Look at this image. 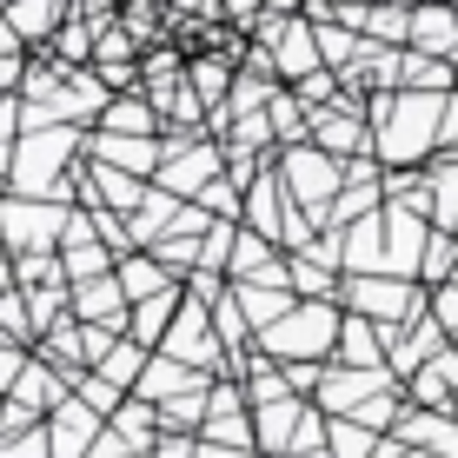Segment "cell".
Wrapping results in <instances>:
<instances>
[{
    "instance_id": "1",
    "label": "cell",
    "mask_w": 458,
    "mask_h": 458,
    "mask_svg": "<svg viewBox=\"0 0 458 458\" xmlns=\"http://www.w3.org/2000/svg\"><path fill=\"white\" fill-rule=\"evenodd\" d=\"M452 93H372V160L378 166H419L438 153Z\"/></svg>"
},
{
    "instance_id": "2",
    "label": "cell",
    "mask_w": 458,
    "mask_h": 458,
    "mask_svg": "<svg viewBox=\"0 0 458 458\" xmlns=\"http://www.w3.org/2000/svg\"><path fill=\"white\" fill-rule=\"evenodd\" d=\"M339 333H345L339 299H299L273 333H259V345L273 366H326V359H339Z\"/></svg>"
},
{
    "instance_id": "3",
    "label": "cell",
    "mask_w": 458,
    "mask_h": 458,
    "mask_svg": "<svg viewBox=\"0 0 458 458\" xmlns=\"http://www.w3.org/2000/svg\"><path fill=\"white\" fill-rule=\"evenodd\" d=\"M67 226H73L67 199H27V193H0V246H7L13 259H27V252H60Z\"/></svg>"
},
{
    "instance_id": "4",
    "label": "cell",
    "mask_w": 458,
    "mask_h": 458,
    "mask_svg": "<svg viewBox=\"0 0 458 458\" xmlns=\"http://www.w3.org/2000/svg\"><path fill=\"white\" fill-rule=\"evenodd\" d=\"M279 186H286L293 207H306L312 219H326V213H333V199L345 193V166L326 147H312V140H306V147L279 153Z\"/></svg>"
},
{
    "instance_id": "5",
    "label": "cell",
    "mask_w": 458,
    "mask_h": 458,
    "mask_svg": "<svg viewBox=\"0 0 458 458\" xmlns=\"http://www.w3.org/2000/svg\"><path fill=\"white\" fill-rule=\"evenodd\" d=\"M345 312H359V319H372V326H386V333H399L405 319H425V299L412 279H392V273H345Z\"/></svg>"
},
{
    "instance_id": "6",
    "label": "cell",
    "mask_w": 458,
    "mask_h": 458,
    "mask_svg": "<svg viewBox=\"0 0 458 458\" xmlns=\"http://www.w3.org/2000/svg\"><path fill=\"white\" fill-rule=\"evenodd\" d=\"M166 359H180V366H193V372H226V345H219V326H213V306L207 299H193L186 293V306H180V319H173V333L160 345Z\"/></svg>"
},
{
    "instance_id": "7",
    "label": "cell",
    "mask_w": 458,
    "mask_h": 458,
    "mask_svg": "<svg viewBox=\"0 0 458 458\" xmlns=\"http://www.w3.org/2000/svg\"><path fill=\"white\" fill-rule=\"evenodd\" d=\"M226 173V147H213V140H166V160H160V193H173V199H199L207 186Z\"/></svg>"
},
{
    "instance_id": "8",
    "label": "cell",
    "mask_w": 458,
    "mask_h": 458,
    "mask_svg": "<svg viewBox=\"0 0 458 458\" xmlns=\"http://www.w3.org/2000/svg\"><path fill=\"white\" fill-rule=\"evenodd\" d=\"M392 392V372H359V366H326V386L312 392V405H319L326 419H359L372 399H386Z\"/></svg>"
},
{
    "instance_id": "9",
    "label": "cell",
    "mask_w": 458,
    "mask_h": 458,
    "mask_svg": "<svg viewBox=\"0 0 458 458\" xmlns=\"http://www.w3.org/2000/svg\"><path fill=\"white\" fill-rule=\"evenodd\" d=\"M412 54L458 67V7L452 0H412Z\"/></svg>"
},
{
    "instance_id": "10",
    "label": "cell",
    "mask_w": 458,
    "mask_h": 458,
    "mask_svg": "<svg viewBox=\"0 0 458 458\" xmlns=\"http://www.w3.org/2000/svg\"><path fill=\"white\" fill-rule=\"evenodd\" d=\"M87 153H93L100 166H120V173H133V180H160L166 140H126V133H100V126H93Z\"/></svg>"
},
{
    "instance_id": "11",
    "label": "cell",
    "mask_w": 458,
    "mask_h": 458,
    "mask_svg": "<svg viewBox=\"0 0 458 458\" xmlns=\"http://www.w3.org/2000/svg\"><path fill=\"white\" fill-rule=\"evenodd\" d=\"M106 438V419L93 412V405L67 399L54 419H47V445H54V458H93V445Z\"/></svg>"
},
{
    "instance_id": "12",
    "label": "cell",
    "mask_w": 458,
    "mask_h": 458,
    "mask_svg": "<svg viewBox=\"0 0 458 458\" xmlns=\"http://www.w3.org/2000/svg\"><path fill=\"white\" fill-rule=\"evenodd\" d=\"M73 319L81 326H133V299L120 293V279L106 273V279H87V286H73Z\"/></svg>"
},
{
    "instance_id": "13",
    "label": "cell",
    "mask_w": 458,
    "mask_h": 458,
    "mask_svg": "<svg viewBox=\"0 0 458 458\" xmlns=\"http://www.w3.org/2000/svg\"><path fill=\"white\" fill-rule=\"evenodd\" d=\"M67 21H73V0H13V7H7V27L27 47H54Z\"/></svg>"
},
{
    "instance_id": "14",
    "label": "cell",
    "mask_w": 458,
    "mask_h": 458,
    "mask_svg": "<svg viewBox=\"0 0 458 458\" xmlns=\"http://www.w3.org/2000/svg\"><path fill=\"white\" fill-rule=\"evenodd\" d=\"M114 279H120V293L133 299V306H147V299H160V293H173V286H180V279H173L166 266L153 259V252H126V259L114 266Z\"/></svg>"
},
{
    "instance_id": "15",
    "label": "cell",
    "mask_w": 458,
    "mask_h": 458,
    "mask_svg": "<svg viewBox=\"0 0 458 458\" xmlns=\"http://www.w3.org/2000/svg\"><path fill=\"white\" fill-rule=\"evenodd\" d=\"M378 445H386V438H378L372 425H359V419H333L326 458H378Z\"/></svg>"
},
{
    "instance_id": "16",
    "label": "cell",
    "mask_w": 458,
    "mask_h": 458,
    "mask_svg": "<svg viewBox=\"0 0 458 458\" xmlns=\"http://www.w3.org/2000/svg\"><path fill=\"white\" fill-rule=\"evenodd\" d=\"M452 273H458V233H432V246H425V266H419V279L445 286Z\"/></svg>"
},
{
    "instance_id": "17",
    "label": "cell",
    "mask_w": 458,
    "mask_h": 458,
    "mask_svg": "<svg viewBox=\"0 0 458 458\" xmlns=\"http://www.w3.org/2000/svg\"><path fill=\"white\" fill-rule=\"evenodd\" d=\"M0 458H54L47 425H34V432H21V438H0Z\"/></svg>"
},
{
    "instance_id": "18",
    "label": "cell",
    "mask_w": 458,
    "mask_h": 458,
    "mask_svg": "<svg viewBox=\"0 0 458 458\" xmlns=\"http://www.w3.org/2000/svg\"><path fill=\"white\" fill-rule=\"evenodd\" d=\"M432 319L445 326V333L458 339V279H445V286H432Z\"/></svg>"
},
{
    "instance_id": "19",
    "label": "cell",
    "mask_w": 458,
    "mask_h": 458,
    "mask_svg": "<svg viewBox=\"0 0 458 458\" xmlns=\"http://www.w3.org/2000/svg\"><path fill=\"white\" fill-rule=\"evenodd\" d=\"M153 458H199V438L193 432H166L160 445H153Z\"/></svg>"
},
{
    "instance_id": "20",
    "label": "cell",
    "mask_w": 458,
    "mask_h": 458,
    "mask_svg": "<svg viewBox=\"0 0 458 458\" xmlns=\"http://www.w3.org/2000/svg\"><path fill=\"white\" fill-rule=\"evenodd\" d=\"M7 273H13V266H7V259H0V293H13V286H7Z\"/></svg>"
}]
</instances>
